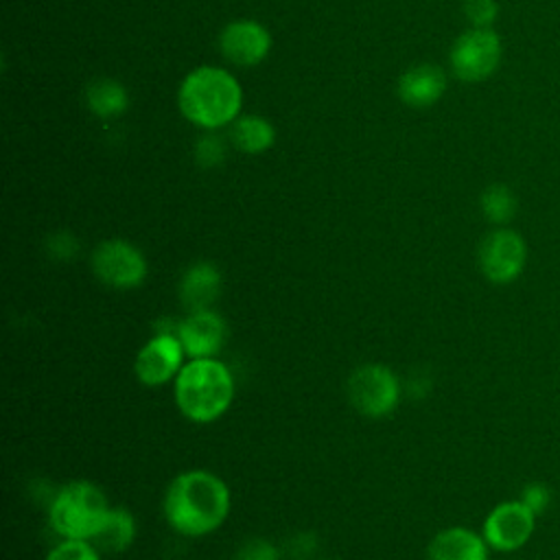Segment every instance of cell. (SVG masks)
I'll return each mask as SVG.
<instances>
[{"label": "cell", "instance_id": "cell-1", "mask_svg": "<svg viewBox=\"0 0 560 560\" xmlns=\"http://www.w3.org/2000/svg\"><path fill=\"white\" fill-rule=\"evenodd\" d=\"M228 483L210 470H184L171 479L162 499L168 527L182 536L199 538L219 529L230 516Z\"/></svg>", "mask_w": 560, "mask_h": 560}, {"label": "cell", "instance_id": "cell-2", "mask_svg": "<svg viewBox=\"0 0 560 560\" xmlns=\"http://www.w3.org/2000/svg\"><path fill=\"white\" fill-rule=\"evenodd\" d=\"M177 105L188 122L206 131H217L241 116L243 90L225 68L199 66L182 79Z\"/></svg>", "mask_w": 560, "mask_h": 560}, {"label": "cell", "instance_id": "cell-3", "mask_svg": "<svg viewBox=\"0 0 560 560\" xmlns=\"http://www.w3.org/2000/svg\"><path fill=\"white\" fill-rule=\"evenodd\" d=\"M234 392V376L217 357L188 359L173 385L177 409L197 424L219 420L230 409Z\"/></svg>", "mask_w": 560, "mask_h": 560}, {"label": "cell", "instance_id": "cell-4", "mask_svg": "<svg viewBox=\"0 0 560 560\" xmlns=\"http://www.w3.org/2000/svg\"><path fill=\"white\" fill-rule=\"evenodd\" d=\"M112 505L105 492L88 481L74 479L63 483L50 499L48 523L59 538L92 540L109 514Z\"/></svg>", "mask_w": 560, "mask_h": 560}, {"label": "cell", "instance_id": "cell-5", "mask_svg": "<svg viewBox=\"0 0 560 560\" xmlns=\"http://www.w3.org/2000/svg\"><path fill=\"white\" fill-rule=\"evenodd\" d=\"M348 400L365 418H385L400 402V381L383 363H365L348 378Z\"/></svg>", "mask_w": 560, "mask_h": 560}, {"label": "cell", "instance_id": "cell-6", "mask_svg": "<svg viewBox=\"0 0 560 560\" xmlns=\"http://www.w3.org/2000/svg\"><path fill=\"white\" fill-rule=\"evenodd\" d=\"M92 273L105 287L129 291L144 282L149 265L144 254L125 238L101 241L90 256Z\"/></svg>", "mask_w": 560, "mask_h": 560}, {"label": "cell", "instance_id": "cell-7", "mask_svg": "<svg viewBox=\"0 0 560 560\" xmlns=\"http://www.w3.org/2000/svg\"><path fill=\"white\" fill-rule=\"evenodd\" d=\"M501 61V39L492 28H468L451 46L448 63L457 79L479 83L494 74Z\"/></svg>", "mask_w": 560, "mask_h": 560}, {"label": "cell", "instance_id": "cell-8", "mask_svg": "<svg viewBox=\"0 0 560 560\" xmlns=\"http://www.w3.org/2000/svg\"><path fill=\"white\" fill-rule=\"evenodd\" d=\"M477 262L483 278L492 284L514 282L527 262L525 238L512 228H494L483 236L477 249Z\"/></svg>", "mask_w": 560, "mask_h": 560}, {"label": "cell", "instance_id": "cell-9", "mask_svg": "<svg viewBox=\"0 0 560 560\" xmlns=\"http://www.w3.org/2000/svg\"><path fill=\"white\" fill-rule=\"evenodd\" d=\"M184 346L173 332H153L133 359V374L147 387L175 381L184 368Z\"/></svg>", "mask_w": 560, "mask_h": 560}, {"label": "cell", "instance_id": "cell-10", "mask_svg": "<svg viewBox=\"0 0 560 560\" xmlns=\"http://www.w3.org/2000/svg\"><path fill=\"white\" fill-rule=\"evenodd\" d=\"M536 516L521 501H503L494 505L481 527L490 549L497 551H516L534 534Z\"/></svg>", "mask_w": 560, "mask_h": 560}, {"label": "cell", "instance_id": "cell-11", "mask_svg": "<svg viewBox=\"0 0 560 560\" xmlns=\"http://www.w3.org/2000/svg\"><path fill=\"white\" fill-rule=\"evenodd\" d=\"M221 55L238 68L260 63L271 50V35L267 26L256 20H234L223 26L219 35Z\"/></svg>", "mask_w": 560, "mask_h": 560}, {"label": "cell", "instance_id": "cell-12", "mask_svg": "<svg viewBox=\"0 0 560 560\" xmlns=\"http://www.w3.org/2000/svg\"><path fill=\"white\" fill-rule=\"evenodd\" d=\"M177 337L188 359H208L221 352L228 337V326L212 308L195 311L177 324Z\"/></svg>", "mask_w": 560, "mask_h": 560}, {"label": "cell", "instance_id": "cell-13", "mask_svg": "<svg viewBox=\"0 0 560 560\" xmlns=\"http://www.w3.org/2000/svg\"><path fill=\"white\" fill-rule=\"evenodd\" d=\"M446 92V74L435 63H418L407 68L398 79V98L416 109L435 105Z\"/></svg>", "mask_w": 560, "mask_h": 560}, {"label": "cell", "instance_id": "cell-14", "mask_svg": "<svg viewBox=\"0 0 560 560\" xmlns=\"http://www.w3.org/2000/svg\"><path fill=\"white\" fill-rule=\"evenodd\" d=\"M221 271L214 262H192L179 280V302L188 313L208 311L221 293Z\"/></svg>", "mask_w": 560, "mask_h": 560}, {"label": "cell", "instance_id": "cell-15", "mask_svg": "<svg viewBox=\"0 0 560 560\" xmlns=\"http://www.w3.org/2000/svg\"><path fill=\"white\" fill-rule=\"evenodd\" d=\"M488 542L481 534L453 525L446 529H440L429 547H427V560H488Z\"/></svg>", "mask_w": 560, "mask_h": 560}, {"label": "cell", "instance_id": "cell-16", "mask_svg": "<svg viewBox=\"0 0 560 560\" xmlns=\"http://www.w3.org/2000/svg\"><path fill=\"white\" fill-rule=\"evenodd\" d=\"M136 540V518L127 508H112L101 529L92 536V545L107 556L122 553Z\"/></svg>", "mask_w": 560, "mask_h": 560}, {"label": "cell", "instance_id": "cell-17", "mask_svg": "<svg viewBox=\"0 0 560 560\" xmlns=\"http://www.w3.org/2000/svg\"><path fill=\"white\" fill-rule=\"evenodd\" d=\"M230 140L238 151L249 153V155H258V153H265L267 149L273 147L276 127L258 114H245V116H238L232 122Z\"/></svg>", "mask_w": 560, "mask_h": 560}, {"label": "cell", "instance_id": "cell-18", "mask_svg": "<svg viewBox=\"0 0 560 560\" xmlns=\"http://www.w3.org/2000/svg\"><path fill=\"white\" fill-rule=\"evenodd\" d=\"M85 103L98 118H114L127 109L129 94L122 83L101 77L85 88Z\"/></svg>", "mask_w": 560, "mask_h": 560}, {"label": "cell", "instance_id": "cell-19", "mask_svg": "<svg viewBox=\"0 0 560 560\" xmlns=\"http://www.w3.org/2000/svg\"><path fill=\"white\" fill-rule=\"evenodd\" d=\"M479 206H481V214L492 225L503 228L514 219V214L518 210V199L510 186L490 184L488 188H483V192L479 197Z\"/></svg>", "mask_w": 560, "mask_h": 560}, {"label": "cell", "instance_id": "cell-20", "mask_svg": "<svg viewBox=\"0 0 560 560\" xmlns=\"http://www.w3.org/2000/svg\"><path fill=\"white\" fill-rule=\"evenodd\" d=\"M101 551L90 540H77V538H61L44 560H101Z\"/></svg>", "mask_w": 560, "mask_h": 560}, {"label": "cell", "instance_id": "cell-21", "mask_svg": "<svg viewBox=\"0 0 560 560\" xmlns=\"http://www.w3.org/2000/svg\"><path fill=\"white\" fill-rule=\"evenodd\" d=\"M223 158H225V144H223V140L217 133L208 131L206 136H201L197 140V144H195V160H197L199 166L212 168V166L221 164Z\"/></svg>", "mask_w": 560, "mask_h": 560}, {"label": "cell", "instance_id": "cell-22", "mask_svg": "<svg viewBox=\"0 0 560 560\" xmlns=\"http://www.w3.org/2000/svg\"><path fill=\"white\" fill-rule=\"evenodd\" d=\"M232 560H280V549L267 538H247L236 547Z\"/></svg>", "mask_w": 560, "mask_h": 560}, {"label": "cell", "instance_id": "cell-23", "mask_svg": "<svg viewBox=\"0 0 560 560\" xmlns=\"http://www.w3.org/2000/svg\"><path fill=\"white\" fill-rule=\"evenodd\" d=\"M534 516H540L549 510L551 505V490L549 486L540 483V481H529L523 486L521 490V499H518Z\"/></svg>", "mask_w": 560, "mask_h": 560}, {"label": "cell", "instance_id": "cell-24", "mask_svg": "<svg viewBox=\"0 0 560 560\" xmlns=\"http://www.w3.org/2000/svg\"><path fill=\"white\" fill-rule=\"evenodd\" d=\"M464 15L477 28H490L499 15L497 0H464Z\"/></svg>", "mask_w": 560, "mask_h": 560}, {"label": "cell", "instance_id": "cell-25", "mask_svg": "<svg viewBox=\"0 0 560 560\" xmlns=\"http://www.w3.org/2000/svg\"><path fill=\"white\" fill-rule=\"evenodd\" d=\"M46 252L55 260H72L79 254V241L72 232L59 230L46 238Z\"/></svg>", "mask_w": 560, "mask_h": 560}]
</instances>
